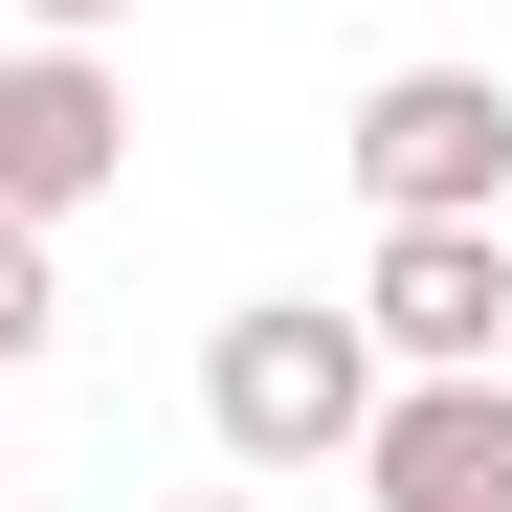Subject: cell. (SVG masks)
<instances>
[{"mask_svg":"<svg viewBox=\"0 0 512 512\" xmlns=\"http://www.w3.org/2000/svg\"><path fill=\"white\" fill-rule=\"evenodd\" d=\"M201 423H223V468H357V423H379V334L357 290H268V312H223L201 334Z\"/></svg>","mask_w":512,"mask_h":512,"instance_id":"1","label":"cell"},{"mask_svg":"<svg viewBox=\"0 0 512 512\" xmlns=\"http://www.w3.org/2000/svg\"><path fill=\"white\" fill-rule=\"evenodd\" d=\"M334 156L379 223H512V67H379Z\"/></svg>","mask_w":512,"mask_h":512,"instance_id":"2","label":"cell"},{"mask_svg":"<svg viewBox=\"0 0 512 512\" xmlns=\"http://www.w3.org/2000/svg\"><path fill=\"white\" fill-rule=\"evenodd\" d=\"M357 334H379V379H468V357H512V223H379Z\"/></svg>","mask_w":512,"mask_h":512,"instance_id":"3","label":"cell"},{"mask_svg":"<svg viewBox=\"0 0 512 512\" xmlns=\"http://www.w3.org/2000/svg\"><path fill=\"white\" fill-rule=\"evenodd\" d=\"M134 179V90L90 45H0V223H90Z\"/></svg>","mask_w":512,"mask_h":512,"instance_id":"4","label":"cell"},{"mask_svg":"<svg viewBox=\"0 0 512 512\" xmlns=\"http://www.w3.org/2000/svg\"><path fill=\"white\" fill-rule=\"evenodd\" d=\"M357 490H379V512H512V357H468V379H379Z\"/></svg>","mask_w":512,"mask_h":512,"instance_id":"5","label":"cell"},{"mask_svg":"<svg viewBox=\"0 0 512 512\" xmlns=\"http://www.w3.org/2000/svg\"><path fill=\"white\" fill-rule=\"evenodd\" d=\"M45 334H67V268H45V223H0V379H23Z\"/></svg>","mask_w":512,"mask_h":512,"instance_id":"6","label":"cell"},{"mask_svg":"<svg viewBox=\"0 0 512 512\" xmlns=\"http://www.w3.org/2000/svg\"><path fill=\"white\" fill-rule=\"evenodd\" d=\"M90 23H112V0H23V45H90Z\"/></svg>","mask_w":512,"mask_h":512,"instance_id":"7","label":"cell"},{"mask_svg":"<svg viewBox=\"0 0 512 512\" xmlns=\"http://www.w3.org/2000/svg\"><path fill=\"white\" fill-rule=\"evenodd\" d=\"M179 512H268V490H179Z\"/></svg>","mask_w":512,"mask_h":512,"instance_id":"8","label":"cell"}]
</instances>
